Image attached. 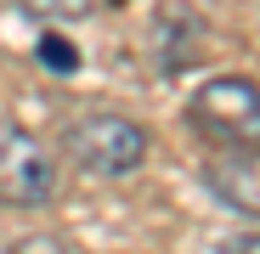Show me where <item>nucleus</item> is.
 Listing matches in <instances>:
<instances>
[{"mask_svg": "<svg viewBox=\"0 0 260 254\" xmlns=\"http://www.w3.org/2000/svg\"><path fill=\"white\" fill-rule=\"evenodd\" d=\"M221 254H254V232H243V237H232V243H221Z\"/></svg>", "mask_w": 260, "mask_h": 254, "instance_id": "6e6552de", "label": "nucleus"}, {"mask_svg": "<svg viewBox=\"0 0 260 254\" xmlns=\"http://www.w3.org/2000/svg\"><path fill=\"white\" fill-rule=\"evenodd\" d=\"M17 6L34 12V17H85L91 0H17Z\"/></svg>", "mask_w": 260, "mask_h": 254, "instance_id": "423d86ee", "label": "nucleus"}, {"mask_svg": "<svg viewBox=\"0 0 260 254\" xmlns=\"http://www.w3.org/2000/svg\"><path fill=\"white\" fill-rule=\"evenodd\" d=\"M51 198H57V158L40 147L28 130L0 124V203L40 209Z\"/></svg>", "mask_w": 260, "mask_h": 254, "instance_id": "7ed1b4c3", "label": "nucleus"}, {"mask_svg": "<svg viewBox=\"0 0 260 254\" xmlns=\"http://www.w3.org/2000/svg\"><path fill=\"white\" fill-rule=\"evenodd\" d=\"M68 153L79 158V169H91V175H130V169H142L153 141L142 124H130L119 113H85L74 130H68Z\"/></svg>", "mask_w": 260, "mask_h": 254, "instance_id": "f257e3e1", "label": "nucleus"}, {"mask_svg": "<svg viewBox=\"0 0 260 254\" xmlns=\"http://www.w3.org/2000/svg\"><path fill=\"white\" fill-rule=\"evenodd\" d=\"M40 62H46L51 74H74L79 51H74V40H62V34H40Z\"/></svg>", "mask_w": 260, "mask_h": 254, "instance_id": "39448f33", "label": "nucleus"}, {"mask_svg": "<svg viewBox=\"0 0 260 254\" xmlns=\"http://www.w3.org/2000/svg\"><path fill=\"white\" fill-rule=\"evenodd\" d=\"M12 254H68V243H62L57 232H40V237H23V243H12Z\"/></svg>", "mask_w": 260, "mask_h": 254, "instance_id": "0eeeda50", "label": "nucleus"}, {"mask_svg": "<svg viewBox=\"0 0 260 254\" xmlns=\"http://www.w3.org/2000/svg\"><path fill=\"white\" fill-rule=\"evenodd\" d=\"M192 124L221 147H254V136H260L254 79H209L192 96Z\"/></svg>", "mask_w": 260, "mask_h": 254, "instance_id": "f03ea898", "label": "nucleus"}, {"mask_svg": "<svg viewBox=\"0 0 260 254\" xmlns=\"http://www.w3.org/2000/svg\"><path fill=\"white\" fill-rule=\"evenodd\" d=\"M204 181L221 192V203H232V209H243V215H254V153L238 158V175H226V164L215 158V164L204 169Z\"/></svg>", "mask_w": 260, "mask_h": 254, "instance_id": "20e7f679", "label": "nucleus"}]
</instances>
